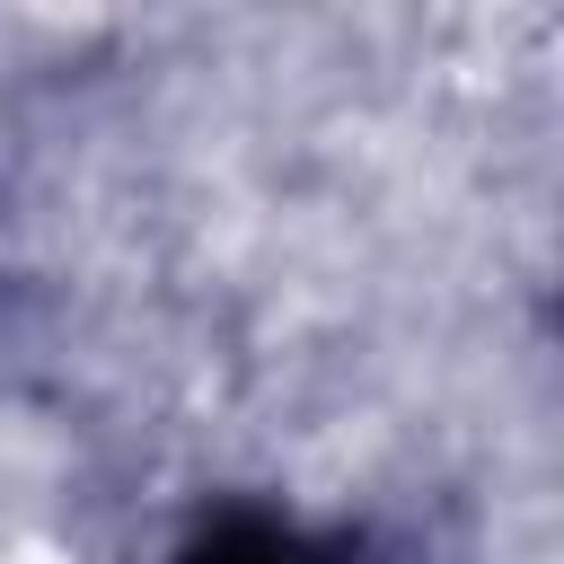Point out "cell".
<instances>
[{"label": "cell", "instance_id": "1", "mask_svg": "<svg viewBox=\"0 0 564 564\" xmlns=\"http://www.w3.org/2000/svg\"><path fill=\"white\" fill-rule=\"evenodd\" d=\"M0 564H70V546H53V538H18Z\"/></svg>", "mask_w": 564, "mask_h": 564}]
</instances>
